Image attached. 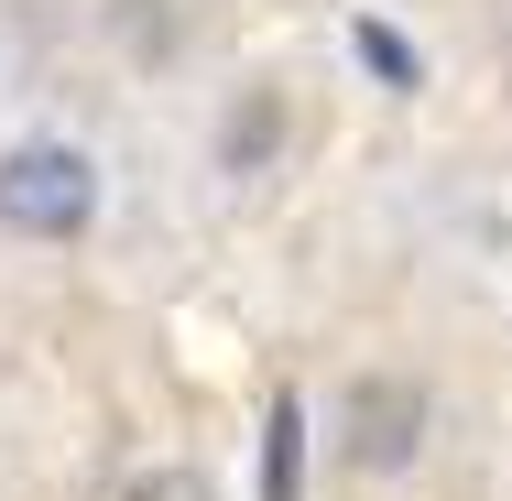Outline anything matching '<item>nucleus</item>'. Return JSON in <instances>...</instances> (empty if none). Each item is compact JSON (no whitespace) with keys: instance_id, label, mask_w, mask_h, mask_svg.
<instances>
[{"instance_id":"3","label":"nucleus","mask_w":512,"mask_h":501,"mask_svg":"<svg viewBox=\"0 0 512 501\" xmlns=\"http://www.w3.org/2000/svg\"><path fill=\"white\" fill-rule=\"evenodd\" d=\"M207 153H218L229 186H262V175L295 153V99H284L273 77H240V88L218 99V142H207Z\"/></svg>"},{"instance_id":"2","label":"nucleus","mask_w":512,"mask_h":501,"mask_svg":"<svg viewBox=\"0 0 512 501\" xmlns=\"http://www.w3.org/2000/svg\"><path fill=\"white\" fill-rule=\"evenodd\" d=\"M425 436H436V393L414 371H393V360L349 371V393H338V458L360 480H404L414 458H425Z\"/></svg>"},{"instance_id":"1","label":"nucleus","mask_w":512,"mask_h":501,"mask_svg":"<svg viewBox=\"0 0 512 501\" xmlns=\"http://www.w3.org/2000/svg\"><path fill=\"white\" fill-rule=\"evenodd\" d=\"M109 218V164L77 131H22L0 142V240L11 251H77Z\"/></svg>"},{"instance_id":"4","label":"nucleus","mask_w":512,"mask_h":501,"mask_svg":"<svg viewBox=\"0 0 512 501\" xmlns=\"http://www.w3.org/2000/svg\"><path fill=\"white\" fill-rule=\"evenodd\" d=\"M120 501H218V491H207L197 469H142V480H131Z\"/></svg>"}]
</instances>
